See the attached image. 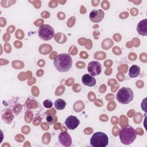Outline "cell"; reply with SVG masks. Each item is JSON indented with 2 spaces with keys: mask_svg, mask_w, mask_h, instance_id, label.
Listing matches in <instances>:
<instances>
[{
  "mask_svg": "<svg viewBox=\"0 0 147 147\" xmlns=\"http://www.w3.org/2000/svg\"><path fill=\"white\" fill-rule=\"evenodd\" d=\"M87 69L91 76H95L99 75L102 71L101 64L97 61H92L88 63Z\"/></svg>",
  "mask_w": 147,
  "mask_h": 147,
  "instance_id": "cell-6",
  "label": "cell"
},
{
  "mask_svg": "<svg viewBox=\"0 0 147 147\" xmlns=\"http://www.w3.org/2000/svg\"><path fill=\"white\" fill-rule=\"evenodd\" d=\"M119 136L122 144L128 145L136 140L137 134L133 127L127 125L121 127L119 131Z\"/></svg>",
  "mask_w": 147,
  "mask_h": 147,
  "instance_id": "cell-2",
  "label": "cell"
},
{
  "mask_svg": "<svg viewBox=\"0 0 147 147\" xmlns=\"http://www.w3.org/2000/svg\"><path fill=\"white\" fill-rule=\"evenodd\" d=\"M55 68L60 72H66L70 70L72 65V57L69 54L60 53L54 59Z\"/></svg>",
  "mask_w": 147,
  "mask_h": 147,
  "instance_id": "cell-1",
  "label": "cell"
},
{
  "mask_svg": "<svg viewBox=\"0 0 147 147\" xmlns=\"http://www.w3.org/2000/svg\"><path fill=\"white\" fill-rule=\"evenodd\" d=\"M137 31L141 36L147 35V20L144 19L141 21L137 25Z\"/></svg>",
  "mask_w": 147,
  "mask_h": 147,
  "instance_id": "cell-11",
  "label": "cell"
},
{
  "mask_svg": "<svg viewBox=\"0 0 147 147\" xmlns=\"http://www.w3.org/2000/svg\"><path fill=\"white\" fill-rule=\"evenodd\" d=\"M82 82L84 85L88 87H92L96 84L95 78L89 74H84L83 75Z\"/></svg>",
  "mask_w": 147,
  "mask_h": 147,
  "instance_id": "cell-10",
  "label": "cell"
},
{
  "mask_svg": "<svg viewBox=\"0 0 147 147\" xmlns=\"http://www.w3.org/2000/svg\"><path fill=\"white\" fill-rule=\"evenodd\" d=\"M55 34L53 28L49 25L44 24L40 26L38 30V37L43 40L48 41L52 39Z\"/></svg>",
  "mask_w": 147,
  "mask_h": 147,
  "instance_id": "cell-5",
  "label": "cell"
},
{
  "mask_svg": "<svg viewBox=\"0 0 147 147\" xmlns=\"http://www.w3.org/2000/svg\"><path fill=\"white\" fill-rule=\"evenodd\" d=\"M65 124L68 129L74 130L80 124V121L76 117L69 115L65 119Z\"/></svg>",
  "mask_w": 147,
  "mask_h": 147,
  "instance_id": "cell-8",
  "label": "cell"
},
{
  "mask_svg": "<svg viewBox=\"0 0 147 147\" xmlns=\"http://www.w3.org/2000/svg\"><path fill=\"white\" fill-rule=\"evenodd\" d=\"M134 98V94L132 90L129 87H122L120 88L117 94L116 99L119 103L126 105L129 103Z\"/></svg>",
  "mask_w": 147,
  "mask_h": 147,
  "instance_id": "cell-3",
  "label": "cell"
},
{
  "mask_svg": "<svg viewBox=\"0 0 147 147\" xmlns=\"http://www.w3.org/2000/svg\"><path fill=\"white\" fill-rule=\"evenodd\" d=\"M60 126V123H56L55 126H54V128L55 129H58V128L59 127V126Z\"/></svg>",
  "mask_w": 147,
  "mask_h": 147,
  "instance_id": "cell-16",
  "label": "cell"
},
{
  "mask_svg": "<svg viewBox=\"0 0 147 147\" xmlns=\"http://www.w3.org/2000/svg\"><path fill=\"white\" fill-rule=\"evenodd\" d=\"M43 105H44V107L46 108H51V107H52L53 103L51 100L47 99L44 101Z\"/></svg>",
  "mask_w": 147,
  "mask_h": 147,
  "instance_id": "cell-15",
  "label": "cell"
},
{
  "mask_svg": "<svg viewBox=\"0 0 147 147\" xmlns=\"http://www.w3.org/2000/svg\"><path fill=\"white\" fill-rule=\"evenodd\" d=\"M66 102L62 99H57L54 103L55 107L59 110H61L65 109Z\"/></svg>",
  "mask_w": 147,
  "mask_h": 147,
  "instance_id": "cell-13",
  "label": "cell"
},
{
  "mask_svg": "<svg viewBox=\"0 0 147 147\" xmlns=\"http://www.w3.org/2000/svg\"><path fill=\"white\" fill-rule=\"evenodd\" d=\"M105 16L104 11L101 9L92 10L89 15V18L91 21L94 23H98L100 22Z\"/></svg>",
  "mask_w": 147,
  "mask_h": 147,
  "instance_id": "cell-7",
  "label": "cell"
},
{
  "mask_svg": "<svg viewBox=\"0 0 147 147\" xmlns=\"http://www.w3.org/2000/svg\"><path fill=\"white\" fill-rule=\"evenodd\" d=\"M109 143V138L103 132L95 133L90 139V144L92 147H105Z\"/></svg>",
  "mask_w": 147,
  "mask_h": 147,
  "instance_id": "cell-4",
  "label": "cell"
},
{
  "mask_svg": "<svg viewBox=\"0 0 147 147\" xmlns=\"http://www.w3.org/2000/svg\"><path fill=\"white\" fill-rule=\"evenodd\" d=\"M57 118L55 115H48L47 117V121L50 125H53L54 123H55L57 121Z\"/></svg>",
  "mask_w": 147,
  "mask_h": 147,
  "instance_id": "cell-14",
  "label": "cell"
},
{
  "mask_svg": "<svg viewBox=\"0 0 147 147\" xmlns=\"http://www.w3.org/2000/svg\"><path fill=\"white\" fill-rule=\"evenodd\" d=\"M59 141L65 146H69L72 144V139L70 135L67 132H61L59 135Z\"/></svg>",
  "mask_w": 147,
  "mask_h": 147,
  "instance_id": "cell-9",
  "label": "cell"
},
{
  "mask_svg": "<svg viewBox=\"0 0 147 147\" xmlns=\"http://www.w3.org/2000/svg\"><path fill=\"white\" fill-rule=\"evenodd\" d=\"M140 73V67L136 65H131L129 69V76L131 78H134L138 76Z\"/></svg>",
  "mask_w": 147,
  "mask_h": 147,
  "instance_id": "cell-12",
  "label": "cell"
}]
</instances>
